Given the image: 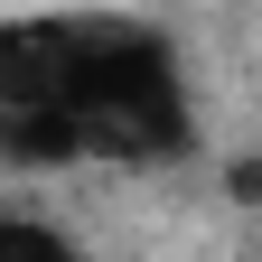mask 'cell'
Masks as SVG:
<instances>
[{"label": "cell", "mask_w": 262, "mask_h": 262, "mask_svg": "<svg viewBox=\"0 0 262 262\" xmlns=\"http://www.w3.org/2000/svg\"><path fill=\"white\" fill-rule=\"evenodd\" d=\"M0 262H84V253L66 244L56 225H38V215H10V206H0Z\"/></svg>", "instance_id": "6da1fadb"}]
</instances>
